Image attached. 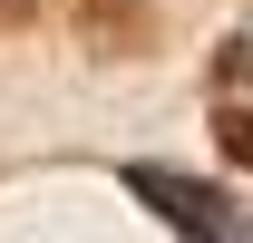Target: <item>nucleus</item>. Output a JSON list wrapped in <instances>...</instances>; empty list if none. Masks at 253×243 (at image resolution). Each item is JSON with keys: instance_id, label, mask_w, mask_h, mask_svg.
Wrapping results in <instances>:
<instances>
[{"instance_id": "nucleus-1", "label": "nucleus", "mask_w": 253, "mask_h": 243, "mask_svg": "<svg viewBox=\"0 0 253 243\" xmlns=\"http://www.w3.org/2000/svg\"><path fill=\"white\" fill-rule=\"evenodd\" d=\"M136 195L166 214V224H185V234H244V214L224 204V195H205V185H185V175H156V165H136Z\"/></svg>"}]
</instances>
